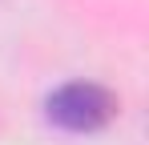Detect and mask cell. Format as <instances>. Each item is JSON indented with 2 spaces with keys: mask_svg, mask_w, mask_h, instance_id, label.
Returning <instances> with one entry per match:
<instances>
[{
  "mask_svg": "<svg viewBox=\"0 0 149 145\" xmlns=\"http://www.w3.org/2000/svg\"><path fill=\"white\" fill-rule=\"evenodd\" d=\"M117 113V101L109 89H101L93 81H73V85H61L49 97V117L69 129V133H93L101 125H109Z\"/></svg>",
  "mask_w": 149,
  "mask_h": 145,
  "instance_id": "1",
  "label": "cell"
}]
</instances>
